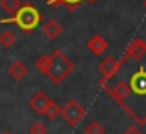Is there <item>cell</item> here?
<instances>
[{
  "label": "cell",
  "mask_w": 146,
  "mask_h": 134,
  "mask_svg": "<svg viewBox=\"0 0 146 134\" xmlns=\"http://www.w3.org/2000/svg\"><path fill=\"white\" fill-rule=\"evenodd\" d=\"M43 32L50 41H56V39H59L61 34H63V26H61V22L56 21V19H48L43 24Z\"/></svg>",
  "instance_id": "9"
},
{
  "label": "cell",
  "mask_w": 146,
  "mask_h": 134,
  "mask_svg": "<svg viewBox=\"0 0 146 134\" xmlns=\"http://www.w3.org/2000/svg\"><path fill=\"white\" fill-rule=\"evenodd\" d=\"M61 117L68 127H78L85 117V106L78 101V99H70L61 106Z\"/></svg>",
  "instance_id": "3"
},
{
  "label": "cell",
  "mask_w": 146,
  "mask_h": 134,
  "mask_svg": "<svg viewBox=\"0 0 146 134\" xmlns=\"http://www.w3.org/2000/svg\"><path fill=\"white\" fill-rule=\"evenodd\" d=\"M7 75H9L15 82H21V80H24L26 76L30 75V67L26 65L22 60H15V62L7 67Z\"/></svg>",
  "instance_id": "8"
},
{
  "label": "cell",
  "mask_w": 146,
  "mask_h": 134,
  "mask_svg": "<svg viewBox=\"0 0 146 134\" xmlns=\"http://www.w3.org/2000/svg\"><path fill=\"white\" fill-rule=\"evenodd\" d=\"M30 134H48V127L44 121H33L28 129Z\"/></svg>",
  "instance_id": "14"
},
{
  "label": "cell",
  "mask_w": 146,
  "mask_h": 134,
  "mask_svg": "<svg viewBox=\"0 0 146 134\" xmlns=\"http://www.w3.org/2000/svg\"><path fill=\"white\" fill-rule=\"evenodd\" d=\"M122 65H124V63H122L120 60H117L115 56H104V58L98 62V71H100V75H102L104 78L111 80L113 76L118 75V71H120Z\"/></svg>",
  "instance_id": "5"
},
{
  "label": "cell",
  "mask_w": 146,
  "mask_h": 134,
  "mask_svg": "<svg viewBox=\"0 0 146 134\" xmlns=\"http://www.w3.org/2000/svg\"><path fill=\"white\" fill-rule=\"evenodd\" d=\"M44 2H46L50 7H57V6H61V0H44Z\"/></svg>",
  "instance_id": "18"
},
{
  "label": "cell",
  "mask_w": 146,
  "mask_h": 134,
  "mask_svg": "<svg viewBox=\"0 0 146 134\" xmlns=\"http://www.w3.org/2000/svg\"><path fill=\"white\" fill-rule=\"evenodd\" d=\"M21 6H22V0H0V7L7 15H13Z\"/></svg>",
  "instance_id": "11"
},
{
  "label": "cell",
  "mask_w": 146,
  "mask_h": 134,
  "mask_svg": "<svg viewBox=\"0 0 146 134\" xmlns=\"http://www.w3.org/2000/svg\"><path fill=\"white\" fill-rule=\"evenodd\" d=\"M87 51L91 52L93 56H104L107 51H109V43H107V39L104 36H100V34H94V36H91L89 39H87Z\"/></svg>",
  "instance_id": "7"
},
{
  "label": "cell",
  "mask_w": 146,
  "mask_h": 134,
  "mask_svg": "<svg viewBox=\"0 0 146 134\" xmlns=\"http://www.w3.org/2000/svg\"><path fill=\"white\" fill-rule=\"evenodd\" d=\"M85 0H61V6H65L68 11H76Z\"/></svg>",
  "instance_id": "16"
},
{
  "label": "cell",
  "mask_w": 146,
  "mask_h": 134,
  "mask_svg": "<svg viewBox=\"0 0 146 134\" xmlns=\"http://www.w3.org/2000/svg\"><path fill=\"white\" fill-rule=\"evenodd\" d=\"M48 67H50V54H41L39 58L35 60V69L41 73V75H44V76H46Z\"/></svg>",
  "instance_id": "12"
},
{
  "label": "cell",
  "mask_w": 146,
  "mask_h": 134,
  "mask_svg": "<svg viewBox=\"0 0 146 134\" xmlns=\"http://www.w3.org/2000/svg\"><path fill=\"white\" fill-rule=\"evenodd\" d=\"M122 134H144V132H143V129H141L139 125H129L128 129H124Z\"/></svg>",
  "instance_id": "17"
},
{
  "label": "cell",
  "mask_w": 146,
  "mask_h": 134,
  "mask_svg": "<svg viewBox=\"0 0 146 134\" xmlns=\"http://www.w3.org/2000/svg\"><path fill=\"white\" fill-rule=\"evenodd\" d=\"M59 114H61V106L57 104L56 101H50L46 112H44V117H48V119H56V117H59Z\"/></svg>",
  "instance_id": "13"
},
{
  "label": "cell",
  "mask_w": 146,
  "mask_h": 134,
  "mask_svg": "<svg viewBox=\"0 0 146 134\" xmlns=\"http://www.w3.org/2000/svg\"><path fill=\"white\" fill-rule=\"evenodd\" d=\"M41 22H43V13L33 4L22 2V6L7 19H2L0 24H17L24 34H32L35 28L41 26Z\"/></svg>",
  "instance_id": "1"
},
{
  "label": "cell",
  "mask_w": 146,
  "mask_h": 134,
  "mask_svg": "<svg viewBox=\"0 0 146 134\" xmlns=\"http://www.w3.org/2000/svg\"><path fill=\"white\" fill-rule=\"evenodd\" d=\"M2 134H11V132H2Z\"/></svg>",
  "instance_id": "21"
},
{
  "label": "cell",
  "mask_w": 146,
  "mask_h": 134,
  "mask_svg": "<svg viewBox=\"0 0 146 134\" xmlns=\"http://www.w3.org/2000/svg\"><path fill=\"white\" fill-rule=\"evenodd\" d=\"M146 56V41L143 39V37H133L131 41L128 43V47H126L124 51V56H122L120 62L126 63L128 60H143Z\"/></svg>",
  "instance_id": "4"
},
{
  "label": "cell",
  "mask_w": 146,
  "mask_h": 134,
  "mask_svg": "<svg viewBox=\"0 0 146 134\" xmlns=\"http://www.w3.org/2000/svg\"><path fill=\"white\" fill-rule=\"evenodd\" d=\"M143 6H144V9H146V0H144V2H143Z\"/></svg>",
  "instance_id": "20"
},
{
  "label": "cell",
  "mask_w": 146,
  "mask_h": 134,
  "mask_svg": "<svg viewBox=\"0 0 146 134\" xmlns=\"http://www.w3.org/2000/svg\"><path fill=\"white\" fill-rule=\"evenodd\" d=\"M85 2H89V4H94V2H98V0H85Z\"/></svg>",
  "instance_id": "19"
},
{
  "label": "cell",
  "mask_w": 146,
  "mask_h": 134,
  "mask_svg": "<svg viewBox=\"0 0 146 134\" xmlns=\"http://www.w3.org/2000/svg\"><path fill=\"white\" fill-rule=\"evenodd\" d=\"M50 101H52V99H50L44 91H35V93L30 97L28 106H30V110H32V112L37 114V116H44V112H46Z\"/></svg>",
  "instance_id": "6"
},
{
  "label": "cell",
  "mask_w": 146,
  "mask_h": 134,
  "mask_svg": "<svg viewBox=\"0 0 146 134\" xmlns=\"http://www.w3.org/2000/svg\"><path fill=\"white\" fill-rule=\"evenodd\" d=\"M15 43H17V36H15V32H11V30H4V32L0 34V47H2V48H11Z\"/></svg>",
  "instance_id": "10"
},
{
  "label": "cell",
  "mask_w": 146,
  "mask_h": 134,
  "mask_svg": "<svg viewBox=\"0 0 146 134\" xmlns=\"http://www.w3.org/2000/svg\"><path fill=\"white\" fill-rule=\"evenodd\" d=\"M74 69H76V63L61 48H56L54 52H50V67H48L46 76L50 78L52 84H56V86L63 84L74 73Z\"/></svg>",
  "instance_id": "2"
},
{
  "label": "cell",
  "mask_w": 146,
  "mask_h": 134,
  "mask_svg": "<svg viewBox=\"0 0 146 134\" xmlns=\"http://www.w3.org/2000/svg\"><path fill=\"white\" fill-rule=\"evenodd\" d=\"M83 134H106V129H104L98 121H91V123L85 127Z\"/></svg>",
  "instance_id": "15"
}]
</instances>
